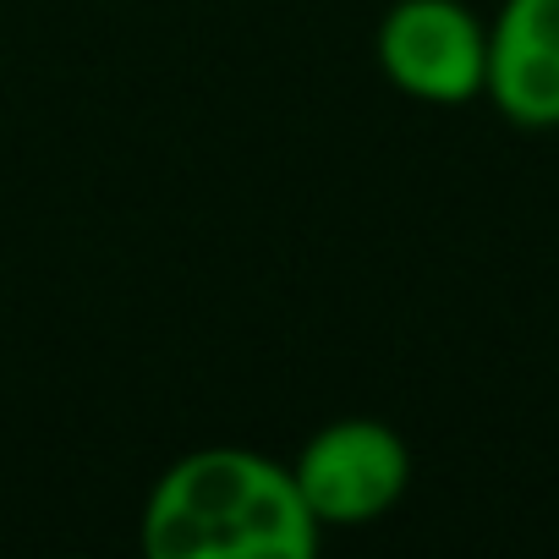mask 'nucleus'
<instances>
[{"label":"nucleus","mask_w":559,"mask_h":559,"mask_svg":"<svg viewBox=\"0 0 559 559\" xmlns=\"http://www.w3.org/2000/svg\"><path fill=\"white\" fill-rule=\"evenodd\" d=\"M319 515L292 466L241 444H209L159 472L143 504V548L154 559H308Z\"/></svg>","instance_id":"nucleus-1"},{"label":"nucleus","mask_w":559,"mask_h":559,"mask_svg":"<svg viewBox=\"0 0 559 559\" xmlns=\"http://www.w3.org/2000/svg\"><path fill=\"white\" fill-rule=\"evenodd\" d=\"M379 72L417 105H466L488 83V23L461 0H395L373 34Z\"/></svg>","instance_id":"nucleus-2"},{"label":"nucleus","mask_w":559,"mask_h":559,"mask_svg":"<svg viewBox=\"0 0 559 559\" xmlns=\"http://www.w3.org/2000/svg\"><path fill=\"white\" fill-rule=\"evenodd\" d=\"M292 477L324 532L373 526L379 515L401 504L412 483V450L379 417H335L302 444V455L292 461Z\"/></svg>","instance_id":"nucleus-3"},{"label":"nucleus","mask_w":559,"mask_h":559,"mask_svg":"<svg viewBox=\"0 0 559 559\" xmlns=\"http://www.w3.org/2000/svg\"><path fill=\"white\" fill-rule=\"evenodd\" d=\"M493 110L521 132H559V0H504L488 23Z\"/></svg>","instance_id":"nucleus-4"}]
</instances>
